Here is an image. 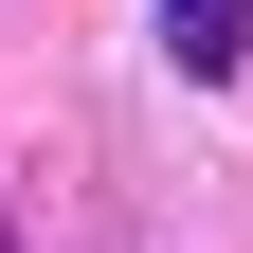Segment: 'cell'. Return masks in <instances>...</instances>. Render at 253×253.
Wrapping results in <instances>:
<instances>
[{
  "label": "cell",
  "instance_id": "2",
  "mask_svg": "<svg viewBox=\"0 0 253 253\" xmlns=\"http://www.w3.org/2000/svg\"><path fill=\"white\" fill-rule=\"evenodd\" d=\"M0 253H18V235H0Z\"/></svg>",
  "mask_w": 253,
  "mask_h": 253
},
{
  "label": "cell",
  "instance_id": "1",
  "mask_svg": "<svg viewBox=\"0 0 253 253\" xmlns=\"http://www.w3.org/2000/svg\"><path fill=\"white\" fill-rule=\"evenodd\" d=\"M163 37H181V73L217 90V73H235V54H253V0H163Z\"/></svg>",
  "mask_w": 253,
  "mask_h": 253
}]
</instances>
